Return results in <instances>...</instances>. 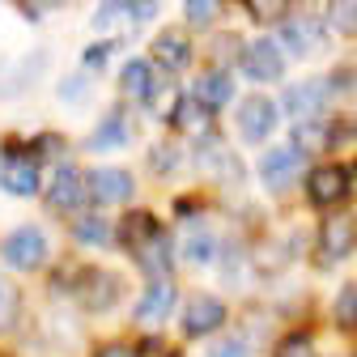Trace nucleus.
I'll return each instance as SVG.
<instances>
[{"label":"nucleus","mask_w":357,"mask_h":357,"mask_svg":"<svg viewBox=\"0 0 357 357\" xmlns=\"http://www.w3.org/2000/svg\"><path fill=\"white\" fill-rule=\"evenodd\" d=\"M52 289L73 298L81 310H89V315H107V310H115L119 298H123V277L111 273V268H94V264H68L64 273H56Z\"/></svg>","instance_id":"1"},{"label":"nucleus","mask_w":357,"mask_h":357,"mask_svg":"<svg viewBox=\"0 0 357 357\" xmlns=\"http://www.w3.org/2000/svg\"><path fill=\"white\" fill-rule=\"evenodd\" d=\"M353 251H357V213H349V208L328 213L319 221V230H315V259H319V268H336Z\"/></svg>","instance_id":"2"},{"label":"nucleus","mask_w":357,"mask_h":357,"mask_svg":"<svg viewBox=\"0 0 357 357\" xmlns=\"http://www.w3.org/2000/svg\"><path fill=\"white\" fill-rule=\"evenodd\" d=\"M328 98H332V77H302V81L285 85L281 111H285L294 123H319Z\"/></svg>","instance_id":"3"},{"label":"nucleus","mask_w":357,"mask_h":357,"mask_svg":"<svg viewBox=\"0 0 357 357\" xmlns=\"http://www.w3.org/2000/svg\"><path fill=\"white\" fill-rule=\"evenodd\" d=\"M302 188H306V204H310V208H336V204L349 200V192H353V174H349V166H340V162H319V166L306 170Z\"/></svg>","instance_id":"4"},{"label":"nucleus","mask_w":357,"mask_h":357,"mask_svg":"<svg viewBox=\"0 0 357 357\" xmlns=\"http://www.w3.org/2000/svg\"><path fill=\"white\" fill-rule=\"evenodd\" d=\"M192 158H196V166L213 178V183H238V178H243V162H238L234 145L221 137V132L200 137V141L192 145Z\"/></svg>","instance_id":"5"},{"label":"nucleus","mask_w":357,"mask_h":357,"mask_svg":"<svg viewBox=\"0 0 357 357\" xmlns=\"http://www.w3.org/2000/svg\"><path fill=\"white\" fill-rule=\"evenodd\" d=\"M238 68H243L247 81H259V85L281 81L285 77V47H281L277 38L259 34V38H251V43L238 47Z\"/></svg>","instance_id":"6"},{"label":"nucleus","mask_w":357,"mask_h":357,"mask_svg":"<svg viewBox=\"0 0 357 357\" xmlns=\"http://www.w3.org/2000/svg\"><path fill=\"white\" fill-rule=\"evenodd\" d=\"M0 259H5L13 273H38L47 264V234L38 226H17L0 238Z\"/></svg>","instance_id":"7"},{"label":"nucleus","mask_w":357,"mask_h":357,"mask_svg":"<svg viewBox=\"0 0 357 357\" xmlns=\"http://www.w3.org/2000/svg\"><path fill=\"white\" fill-rule=\"evenodd\" d=\"M43 200H47L52 213H64V217H81L85 204H89V183H85V174L68 162H60L52 170V183L47 192H43Z\"/></svg>","instance_id":"8"},{"label":"nucleus","mask_w":357,"mask_h":357,"mask_svg":"<svg viewBox=\"0 0 357 357\" xmlns=\"http://www.w3.org/2000/svg\"><path fill=\"white\" fill-rule=\"evenodd\" d=\"M230 319V306L221 302L217 294H192L188 306H183V336L188 340H204V336H217Z\"/></svg>","instance_id":"9"},{"label":"nucleus","mask_w":357,"mask_h":357,"mask_svg":"<svg viewBox=\"0 0 357 357\" xmlns=\"http://www.w3.org/2000/svg\"><path fill=\"white\" fill-rule=\"evenodd\" d=\"M85 183H89V204H128L132 196H137V178H132L123 166H94L85 170Z\"/></svg>","instance_id":"10"},{"label":"nucleus","mask_w":357,"mask_h":357,"mask_svg":"<svg viewBox=\"0 0 357 357\" xmlns=\"http://www.w3.org/2000/svg\"><path fill=\"white\" fill-rule=\"evenodd\" d=\"M277 123H281V107H277L273 98L251 94V98L238 102V137H243L247 145H264V141L277 132Z\"/></svg>","instance_id":"11"},{"label":"nucleus","mask_w":357,"mask_h":357,"mask_svg":"<svg viewBox=\"0 0 357 357\" xmlns=\"http://www.w3.org/2000/svg\"><path fill=\"white\" fill-rule=\"evenodd\" d=\"M302 174V153L294 145H281V149H268L259 158V183L268 196H285Z\"/></svg>","instance_id":"12"},{"label":"nucleus","mask_w":357,"mask_h":357,"mask_svg":"<svg viewBox=\"0 0 357 357\" xmlns=\"http://www.w3.org/2000/svg\"><path fill=\"white\" fill-rule=\"evenodd\" d=\"M277 30H281V47H285L289 56H298V60L315 56V52L324 47V22L306 17V13H289Z\"/></svg>","instance_id":"13"},{"label":"nucleus","mask_w":357,"mask_h":357,"mask_svg":"<svg viewBox=\"0 0 357 357\" xmlns=\"http://www.w3.org/2000/svg\"><path fill=\"white\" fill-rule=\"evenodd\" d=\"M149 60H153V68H162V73H183V68H192L196 47H192V38H188L183 30H162V34L149 43Z\"/></svg>","instance_id":"14"},{"label":"nucleus","mask_w":357,"mask_h":357,"mask_svg":"<svg viewBox=\"0 0 357 357\" xmlns=\"http://www.w3.org/2000/svg\"><path fill=\"white\" fill-rule=\"evenodd\" d=\"M158 89H162V85H158V68H153V60H145V56L123 60V68H119V94H123V98L149 107Z\"/></svg>","instance_id":"15"},{"label":"nucleus","mask_w":357,"mask_h":357,"mask_svg":"<svg viewBox=\"0 0 357 357\" xmlns=\"http://www.w3.org/2000/svg\"><path fill=\"white\" fill-rule=\"evenodd\" d=\"M174 298H178V289H174V281L170 277H162V281H149L145 285V294L137 298V310H132V319H137L141 328H158L170 310H174Z\"/></svg>","instance_id":"16"},{"label":"nucleus","mask_w":357,"mask_h":357,"mask_svg":"<svg viewBox=\"0 0 357 357\" xmlns=\"http://www.w3.org/2000/svg\"><path fill=\"white\" fill-rule=\"evenodd\" d=\"M162 234V221L149 213V208H128L123 217H119V226H115V243L128 251V255H137L149 238H158Z\"/></svg>","instance_id":"17"},{"label":"nucleus","mask_w":357,"mask_h":357,"mask_svg":"<svg viewBox=\"0 0 357 357\" xmlns=\"http://www.w3.org/2000/svg\"><path fill=\"white\" fill-rule=\"evenodd\" d=\"M192 98L200 102V107H208L213 115L217 111H226L230 102H234V77L226 73V68H204L200 77H196V85H192Z\"/></svg>","instance_id":"18"},{"label":"nucleus","mask_w":357,"mask_h":357,"mask_svg":"<svg viewBox=\"0 0 357 357\" xmlns=\"http://www.w3.org/2000/svg\"><path fill=\"white\" fill-rule=\"evenodd\" d=\"M0 188L9 196H38V166L30 158H17V153H5V174H0Z\"/></svg>","instance_id":"19"},{"label":"nucleus","mask_w":357,"mask_h":357,"mask_svg":"<svg viewBox=\"0 0 357 357\" xmlns=\"http://www.w3.org/2000/svg\"><path fill=\"white\" fill-rule=\"evenodd\" d=\"M178 255H183L192 268H213V264L221 259V243H217V234H213V230L192 226V230L183 234V243H178Z\"/></svg>","instance_id":"20"},{"label":"nucleus","mask_w":357,"mask_h":357,"mask_svg":"<svg viewBox=\"0 0 357 357\" xmlns=\"http://www.w3.org/2000/svg\"><path fill=\"white\" fill-rule=\"evenodd\" d=\"M132 259H137L141 273H149V281H162V277L170 273V264H174V243H170V234L162 230L158 238H149L137 255H132Z\"/></svg>","instance_id":"21"},{"label":"nucleus","mask_w":357,"mask_h":357,"mask_svg":"<svg viewBox=\"0 0 357 357\" xmlns=\"http://www.w3.org/2000/svg\"><path fill=\"white\" fill-rule=\"evenodd\" d=\"M128 141H132V119L123 107H115L98 119V132L89 137V149H123Z\"/></svg>","instance_id":"22"},{"label":"nucleus","mask_w":357,"mask_h":357,"mask_svg":"<svg viewBox=\"0 0 357 357\" xmlns=\"http://www.w3.org/2000/svg\"><path fill=\"white\" fill-rule=\"evenodd\" d=\"M213 119H217V115H213L208 107H200L192 94H183V98H178L174 119H170V128H178V132H188V137H196V141H200V137H208V132H217V128H213Z\"/></svg>","instance_id":"23"},{"label":"nucleus","mask_w":357,"mask_h":357,"mask_svg":"<svg viewBox=\"0 0 357 357\" xmlns=\"http://www.w3.org/2000/svg\"><path fill=\"white\" fill-rule=\"evenodd\" d=\"M68 234H73V243H81V247H111V243H115V226H111L102 213H81V217H73Z\"/></svg>","instance_id":"24"},{"label":"nucleus","mask_w":357,"mask_h":357,"mask_svg":"<svg viewBox=\"0 0 357 357\" xmlns=\"http://www.w3.org/2000/svg\"><path fill=\"white\" fill-rule=\"evenodd\" d=\"M289 145L302 153V158H315V153H328L332 149V123H294V137Z\"/></svg>","instance_id":"25"},{"label":"nucleus","mask_w":357,"mask_h":357,"mask_svg":"<svg viewBox=\"0 0 357 357\" xmlns=\"http://www.w3.org/2000/svg\"><path fill=\"white\" fill-rule=\"evenodd\" d=\"M145 158H149V170L158 178H170L178 166H183V145H178V141H153Z\"/></svg>","instance_id":"26"},{"label":"nucleus","mask_w":357,"mask_h":357,"mask_svg":"<svg viewBox=\"0 0 357 357\" xmlns=\"http://www.w3.org/2000/svg\"><path fill=\"white\" fill-rule=\"evenodd\" d=\"M332 319H336V328H340V332H353V328H357V281H349V285L336 294Z\"/></svg>","instance_id":"27"},{"label":"nucleus","mask_w":357,"mask_h":357,"mask_svg":"<svg viewBox=\"0 0 357 357\" xmlns=\"http://www.w3.org/2000/svg\"><path fill=\"white\" fill-rule=\"evenodd\" d=\"M273 357H319V344L310 332H289L273 344Z\"/></svg>","instance_id":"28"},{"label":"nucleus","mask_w":357,"mask_h":357,"mask_svg":"<svg viewBox=\"0 0 357 357\" xmlns=\"http://www.w3.org/2000/svg\"><path fill=\"white\" fill-rule=\"evenodd\" d=\"M17 310H22V289L0 273V332H9L17 324Z\"/></svg>","instance_id":"29"},{"label":"nucleus","mask_w":357,"mask_h":357,"mask_svg":"<svg viewBox=\"0 0 357 357\" xmlns=\"http://www.w3.org/2000/svg\"><path fill=\"white\" fill-rule=\"evenodd\" d=\"M56 94H60L64 107H85V102H89V77H85V73H68V77H60Z\"/></svg>","instance_id":"30"},{"label":"nucleus","mask_w":357,"mask_h":357,"mask_svg":"<svg viewBox=\"0 0 357 357\" xmlns=\"http://www.w3.org/2000/svg\"><path fill=\"white\" fill-rule=\"evenodd\" d=\"M183 17H188L192 30H213V22L221 17V5H217V0H188Z\"/></svg>","instance_id":"31"},{"label":"nucleus","mask_w":357,"mask_h":357,"mask_svg":"<svg viewBox=\"0 0 357 357\" xmlns=\"http://www.w3.org/2000/svg\"><path fill=\"white\" fill-rule=\"evenodd\" d=\"M115 47H119V43H115V38H98V43H89V47L81 52V64H85L89 73H98V68H107V64H111V56H115Z\"/></svg>","instance_id":"32"},{"label":"nucleus","mask_w":357,"mask_h":357,"mask_svg":"<svg viewBox=\"0 0 357 357\" xmlns=\"http://www.w3.org/2000/svg\"><path fill=\"white\" fill-rule=\"evenodd\" d=\"M324 17H328V26L332 30H340V34H357V5H328L324 9Z\"/></svg>","instance_id":"33"},{"label":"nucleus","mask_w":357,"mask_h":357,"mask_svg":"<svg viewBox=\"0 0 357 357\" xmlns=\"http://www.w3.org/2000/svg\"><path fill=\"white\" fill-rule=\"evenodd\" d=\"M247 17H251L255 26H281V22L289 17V9H285V5H264V0H251V5H247Z\"/></svg>","instance_id":"34"},{"label":"nucleus","mask_w":357,"mask_h":357,"mask_svg":"<svg viewBox=\"0 0 357 357\" xmlns=\"http://www.w3.org/2000/svg\"><path fill=\"white\" fill-rule=\"evenodd\" d=\"M123 17L132 22V13H128L123 0H115V5H98V9H94V30H102V34H107V30H111L115 22H123Z\"/></svg>","instance_id":"35"},{"label":"nucleus","mask_w":357,"mask_h":357,"mask_svg":"<svg viewBox=\"0 0 357 357\" xmlns=\"http://www.w3.org/2000/svg\"><path fill=\"white\" fill-rule=\"evenodd\" d=\"M94 357H141V349H137V344H123V340H111V344H102Z\"/></svg>","instance_id":"36"},{"label":"nucleus","mask_w":357,"mask_h":357,"mask_svg":"<svg viewBox=\"0 0 357 357\" xmlns=\"http://www.w3.org/2000/svg\"><path fill=\"white\" fill-rule=\"evenodd\" d=\"M0 174H5V162H0Z\"/></svg>","instance_id":"37"}]
</instances>
